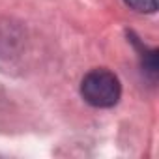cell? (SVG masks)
I'll list each match as a JSON object with an SVG mask.
<instances>
[{
    "label": "cell",
    "instance_id": "7a4b0ae2",
    "mask_svg": "<svg viewBox=\"0 0 159 159\" xmlns=\"http://www.w3.org/2000/svg\"><path fill=\"white\" fill-rule=\"evenodd\" d=\"M140 60H142V69L148 77L155 79L157 77V49H144L142 54H140Z\"/></svg>",
    "mask_w": 159,
    "mask_h": 159
},
{
    "label": "cell",
    "instance_id": "6da1fadb",
    "mask_svg": "<svg viewBox=\"0 0 159 159\" xmlns=\"http://www.w3.org/2000/svg\"><path fill=\"white\" fill-rule=\"evenodd\" d=\"M81 96L92 107L109 109L120 101L122 86H120L118 77L112 71L105 67H98L84 75L81 83Z\"/></svg>",
    "mask_w": 159,
    "mask_h": 159
},
{
    "label": "cell",
    "instance_id": "3957f363",
    "mask_svg": "<svg viewBox=\"0 0 159 159\" xmlns=\"http://www.w3.org/2000/svg\"><path fill=\"white\" fill-rule=\"evenodd\" d=\"M125 6L139 13H155L157 11V0H124Z\"/></svg>",
    "mask_w": 159,
    "mask_h": 159
}]
</instances>
